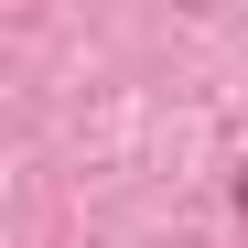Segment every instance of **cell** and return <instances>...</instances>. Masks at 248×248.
Listing matches in <instances>:
<instances>
[{
  "mask_svg": "<svg viewBox=\"0 0 248 248\" xmlns=\"http://www.w3.org/2000/svg\"><path fill=\"white\" fill-rule=\"evenodd\" d=\"M237 205H248V184H237Z\"/></svg>",
  "mask_w": 248,
  "mask_h": 248,
  "instance_id": "obj_1",
  "label": "cell"
}]
</instances>
